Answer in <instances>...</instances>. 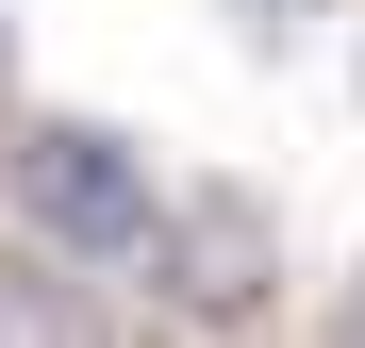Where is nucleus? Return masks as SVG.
I'll use <instances>...</instances> for the list:
<instances>
[{
	"instance_id": "nucleus-2",
	"label": "nucleus",
	"mask_w": 365,
	"mask_h": 348,
	"mask_svg": "<svg viewBox=\"0 0 365 348\" xmlns=\"http://www.w3.org/2000/svg\"><path fill=\"white\" fill-rule=\"evenodd\" d=\"M133 282L182 332H250L266 282H282V232H266V199H232V183H166L150 232H133Z\"/></svg>"
},
{
	"instance_id": "nucleus-3",
	"label": "nucleus",
	"mask_w": 365,
	"mask_h": 348,
	"mask_svg": "<svg viewBox=\"0 0 365 348\" xmlns=\"http://www.w3.org/2000/svg\"><path fill=\"white\" fill-rule=\"evenodd\" d=\"M0 348H100V299L67 249H34V232H0Z\"/></svg>"
},
{
	"instance_id": "nucleus-1",
	"label": "nucleus",
	"mask_w": 365,
	"mask_h": 348,
	"mask_svg": "<svg viewBox=\"0 0 365 348\" xmlns=\"http://www.w3.org/2000/svg\"><path fill=\"white\" fill-rule=\"evenodd\" d=\"M0 199H17L34 249H67V265H133V232H150V149L133 133H100V116H17V149H0Z\"/></svg>"
}]
</instances>
